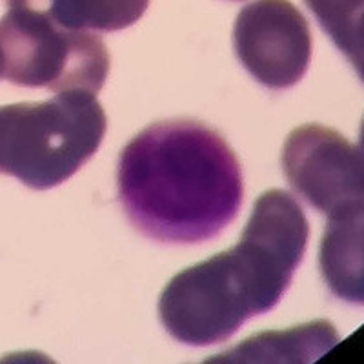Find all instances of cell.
<instances>
[{"mask_svg":"<svg viewBox=\"0 0 364 364\" xmlns=\"http://www.w3.org/2000/svg\"><path fill=\"white\" fill-rule=\"evenodd\" d=\"M148 8V2H124V0H55L51 2V17L66 29L84 31V29H99V31H117L128 28L142 17Z\"/></svg>","mask_w":364,"mask_h":364,"instance_id":"9","label":"cell"},{"mask_svg":"<svg viewBox=\"0 0 364 364\" xmlns=\"http://www.w3.org/2000/svg\"><path fill=\"white\" fill-rule=\"evenodd\" d=\"M119 199L136 232L162 245H199L235 220L245 182L235 151L210 126L161 120L136 133L117 166Z\"/></svg>","mask_w":364,"mask_h":364,"instance_id":"1","label":"cell"},{"mask_svg":"<svg viewBox=\"0 0 364 364\" xmlns=\"http://www.w3.org/2000/svg\"><path fill=\"white\" fill-rule=\"evenodd\" d=\"M108 117L93 93L66 91L0 109V168L28 188L66 182L99 149Z\"/></svg>","mask_w":364,"mask_h":364,"instance_id":"3","label":"cell"},{"mask_svg":"<svg viewBox=\"0 0 364 364\" xmlns=\"http://www.w3.org/2000/svg\"><path fill=\"white\" fill-rule=\"evenodd\" d=\"M233 46L253 79L272 90L295 86L311 60L308 21L284 0H261L240 9Z\"/></svg>","mask_w":364,"mask_h":364,"instance_id":"6","label":"cell"},{"mask_svg":"<svg viewBox=\"0 0 364 364\" xmlns=\"http://www.w3.org/2000/svg\"><path fill=\"white\" fill-rule=\"evenodd\" d=\"M339 343L330 321L317 318L288 330L262 331L228 352L206 359V364H304L314 363Z\"/></svg>","mask_w":364,"mask_h":364,"instance_id":"7","label":"cell"},{"mask_svg":"<svg viewBox=\"0 0 364 364\" xmlns=\"http://www.w3.org/2000/svg\"><path fill=\"white\" fill-rule=\"evenodd\" d=\"M310 224L290 193L257 199L233 248L182 269L162 290L159 317L188 346L224 343L248 321L279 304L306 252Z\"/></svg>","mask_w":364,"mask_h":364,"instance_id":"2","label":"cell"},{"mask_svg":"<svg viewBox=\"0 0 364 364\" xmlns=\"http://www.w3.org/2000/svg\"><path fill=\"white\" fill-rule=\"evenodd\" d=\"M282 170L302 199L326 215L363 204V149L333 128L291 129L282 146Z\"/></svg>","mask_w":364,"mask_h":364,"instance_id":"5","label":"cell"},{"mask_svg":"<svg viewBox=\"0 0 364 364\" xmlns=\"http://www.w3.org/2000/svg\"><path fill=\"white\" fill-rule=\"evenodd\" d=\"M363 204L328 215L318 250V266L336 297L360 304L364 299Z\"/></svg>","mask_w":364,"mask_h":364,"instance_id":"8","label":"cell"},{"mask_svg":"<svg viewBox=\"0 0 364 364\" xmlns=\"http://www.w3.org/2000/svg\"><path fill=\"white\" fill-rule=\"evenodd\" d=\"M109 71V53L97 35L57 24L50 11L9 2L0 26V75L11 84L46 87L57 95H97Z\"/></svg>","mask_w":364,"mask_h":364,"instance_id":"4","label":"cell"}]
</instances>
